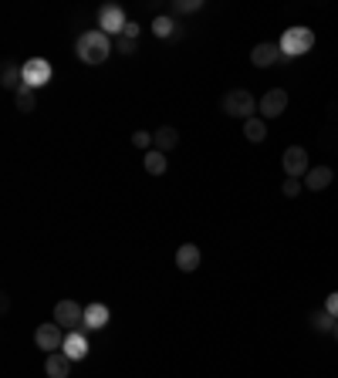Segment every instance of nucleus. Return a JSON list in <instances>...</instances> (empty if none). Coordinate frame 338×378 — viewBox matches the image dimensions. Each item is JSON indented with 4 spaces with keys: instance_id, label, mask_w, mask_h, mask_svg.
Returning <instances> with one entry per match:
<instances>
[{
    "instance_id": "f257e3e1",
    "label": "nucleus",
    "mask_w": 338,
    "mask_h": 378,
    "mask_svg": "<svg viewBox=\"0 0 338 378\" xmlns=\"http://www.w3.org/2000/svg\"><path fill=\"white\" fill-rule=\"evenodd\" d=\"M112 51H115V41H112L102 28H88V30H81V34L75 37V54H78V61H81V64H88V68L105 64Z\"/></svg>"
},
{
    "instance_id": "f03ea898",
    "label": "nucleus",
    "mask_w": 338,
    "mask_h": 378,
    "mask_svg": "<svg viewBox=\"0 0 338 378\" xmlns=\"http://www.w3.org/2000/svg\"><path fill=\"white\" fill-rule=\"evenodd\" d=\"M277 47H281V61L301 58V54H308V51L315 47V30L305 28V24H294V28H288L281 34Z\"/></svg>"
},
{
    "instance_id": "7ed1b4c3",
    "label": "nucleus",
    "mask_w": 338,
    "mask_h": 378,
    "mask_svg": "<svg viewBox=\"0 0 338 378\" xmlns=\"http://www.w3.org/2000/svg\"><path fill=\"white\" fill-rule=\"evenodd\" d=\"M257 102H261V98H254L247 88H233V91L223 95L220 108H223V115H227V119L247 122V119H254V115H257Z\"/></svg>"
},
{
    "instance_id": "20e7f679",
    "label": "nucleus",
    "mask_w": 338,
    "mask_h": 378,
    "mask_svg": "<svg viewBox=\"0 0 338 378\" xmlns=\"http://www.w3.org/2000/svg\"><path fill=\"white\" fill-rule=\"evenodd\" d=\"M125 24H129V17H125L122 4H102L98 7V28L105 30L108 37H122Z\"/></svg>"
},
{
    "instance_id": "39448f33",
    "label": "nucleus",
    "mask_w": 338,
    "mask_h": 378,
    "mask_svg": "<svg viewBox=\"0 0 338 378\" xmlns=\"http://www.w3.org/2000/svg\"><path fill=\"white\" fill-rule=\"evenodd\" d=\"M85 321V304H78L75 297H64L54 304V324H62L64 331H75Z\"/></svg>"
},
{
    "instance_id": "423d86ee",
    "label": "nucleus",
    "mask_w": 338,
    "mask_h": 378,
    "mask_svg": "<svg viewBox=\"0 0 338 378\" xmlns=\"http://www.w3.org/2000/svg\"><path fill=\"white\" fill-rule=\"evenodd\" d=\"M51 78H54V68H51V61L47 58H28L24 61V85L28 88H45L51 85Z\"/></svg>"
},
{
    "instance_id": "0eeeda50",
    "label": "nucleus",
    "mask_w": 338,
    "mask_h": 378,
    "mask_svg": "<svg viewBox=\"0 0 338 378\" xmlns=\"http://www.w3.org/2000/svg\"><path fill=\"white\" fill-rule=\"evenodd\" d=\"M281 166H284V176L288 179H305L308 176V149L305 146H288L284 155H281Z\"/></svg>"
},
{
    "instance_id": "6e6552de",
    "label": "nucleus",
    "mask_w": 338,
    "mask_h": 378,
    "mask_svg": "<svg viewBox=\"0 0 338 378\" xmlns=\"http://www.w3.org/2000/svg\"><path fill=\"white\" fill-rule=\"evenodd\" d=\"M64 328L62 324H54V321H51V324H37V331H34V345H37V348L45 351V355H51V351H62V345H64Z\"/></svg>"
},
{
    "instance_id": "1a4fd4ad",
    "label": "nucleus",
    "mask_w": 338,
    "mask_h": 378,
    "mask_svg": "<svg viewBox=\"0 0 338 378\" xmlns=\"http://www.w3.org/2000/svg\"><path fill=\"white\" fill-rule=\"evenodd\" d=\"M284 108H288V91L284 88H267L264 91V98L257 102V115H261L264 122L281 119V115H284Z\"/></svg>"
},
{
    "instance_id": "9d476101",
    "label": "nucleus",
    "mask_w": 338,
    "mask_h": 378,
    "mask_svg": "<svg viewBox=\"0 0 338 378\" xmlns=\"http://www.w3.org/2000/svg\"><path fill=\"white\" fill-rule=\"evenodd\" d=\"M62 351L71 358V362H85L88 358V351H92V345H88V334H85V328H75V331L64 334V345Z\"/></svg>"
},
{
    "instance_id": "9b49d317",
    "label": "nucleus",
    "mask_w": 338,
    "mask_h": 378,
    "mask_svg": "<svg viewBox=\"0 0 338 378\" xmlns=\"http://www.w3.org/2000/svg\"><path fill=\"white\" fill-rule=\"evenodd\" d=\"M108 318H112L108 304L92 301V304H85V321H81V328H85V331H102L108 324Z\"/></svg>"
},
{
    "instance_id": "f8f14e48",
    "label": "nucleus",
    "mask_w": 338,
    "mask_h": 378,
    "mask_svg": "<svg viewBox=\"0 0 338 378\" xmlns=\"http://www.w3.org/2000/svg\"><path fill=\"white\" fill-rule=\"evenodd\" d=\"M153 34L159 41H180L183 37V28L176 24V17L173 14H156L153 17Z\"/></svg>"
},
{
    "instance_id": "ddd939ff",
    "label": "nucleus",
    "mask_w": 338,
    "mask_h": 378,
    "mask_svg": "<svg viewBox=\"0 0 338 378\" xmlns=\"http://www.w3.org/2000/svg\"><path fill=\"white\" fill-rule=\"evenodd\" d=\"M301 182H305V189H311V193H322V189H328V186L335 182V169L332 166H311Z\"/></svg>"
},
{
    "instance_id": "4468645a",
    "label": "nucleus",
    "mask_w": 338,
    "mask_h": 378,
    "mask_svg": "<svg viewBox=\"0 0 338 378\" xmlns=\"http://www.w3.org/2000/svg\"><path fill=\"white\" fill-rule=\"evenodd\" d=\"M277 61H281V47L271 45V41H261V45H254V51H250V64H254V68H271Z\"/></svg>"
},
{
    "instance_id": "2eb2a0df",
    "label": "nucleus",
    "mask_w": 338,
    "mask_h": 378,
    "mask_svg": "<svg viewBox=\"0 0 338 378\" xmlns=\"http://www.w3.org/2000/svg\"><path fill=\"white\" fill-rule=\"evenodd\" d=\"M71 365L75 362H71L64 351H51V355L45 358V375L47 378H68L71 375Z\"/></svg>"
},
{
    "instance_id": "dca6fc26",
    "label": "nucleus",
    "mask_w": 338,
    "mask_h": 378,
    "mask_svg": "<svg viewBox=\"0 0 338 378\" xmlns=\"http://www.w3.org/2000/svg\"><path fill=\"white\" fill-rule=\"evenodd\" d=\"M200 260H203V254H200L197 243H183V247L176 250V267H180L183 273H193L197 267H200Z\"/></svg>"
},
{
    "instance_id": "f3484780",
    "label": "nucleus",
    "mask_w": 338,
    "mask_h": 378,
    "mask_svg": "<svg viewBox=\"0 0 338 378\" xmlns=\"http://www.w3.org/2000/svg\"><path fill=\"white\" fill-rule=\"evenodd\" d=\"M0 85L7 91H17L24 85V64H17V61H4V68H0Z\"/></svg>"
},
{
    "instance_id": "a211bd4d",
    "label": "nucleus",
    "mask_w": 338,
    "mask_h": 378,
    "mask_svg": "<svg viewBox=\"0 0 338 378\" xmlns=\"http://www.w3.org/2000/svg\"><path fill=\"white\" fill-rule=\"evenodd\" d=\"M180 146V132L173 129V125H159L153 132V149H159V152H173Z\"/></svg>"
},
{
    "instance_id": "6ab92c4d",
    "label": "nucleus",
    "mask_w": 338,
    "mask_h": 378,
    "mask_svg": "<svg viewBox=\"0 0 338 378\" xmlns=\"http://www.w3.org/2000/svg\"><path fill=\"white\" fill-rule=\"evenodd\" d=\"M14 105L21 115H31L34 108H37V91L28 88V85H21V88L14 91Z\"/></svg>"
},
{
    "instance_id": "aec40b11",
    "label": "nucleus",
    "mask_w": 338,
    "mask_h": 378,
    "mask_svg": "<svg viewBox=\"0 0 338 378\" xmlns=\"http://www.w3.org/2000/svg\"><path fill=\"white\" fill-rule=\"evenodd\" d=\"M244 138L247 142H254V146H261L264 138H267V122L261 115H254V119L244 122Z\"/></svg>"
},
{
    "instance_id": "412c9836",
    "label": "nucleus",
    "mask_w": 338,
    "mask_h": 378,
    "mask_svg": "<svg viewBox=\"0 0 338 378\" xmlns=\"http://www.w3.org/2000/svg\"><path fill=\"white\" fill-rule=\"evenodd\" d=\"M142 166H146V172L149 176H163L169 169V163H166V152H159V149H149L146 155H142Z\"/></svg>"
},
{
    "instance_id": "4be33fe9",
    "label": "nucleus",
    "mask_w": 338,
    "mask_h": 378,
    "mask_svg": "<svg viewBox=\"0 0 338 378\" xmlns=\"http://www.w3.org/2000/svg\"><path fill=\"white\" fill-rule=\"evenodd\" d=\"M308 321H311V328H315V331H322V334L335 331V318H332L325 307H322V311H311V314H308Z\"/></svg>"
},
{
    "instance_id": "5701e85b",
    "label": "nucleus",
    "mask_w": 338,
    "mask_h": 378,
    "mask_svg": "<svg viewBox=\"0 0 338 378\" xmlns=\"http://www.w3.org/2000/svg\"><path fill=\"white\" fill-rule=\"evenodd\" d=\"M169 11H173V17L176 14H200L203 11V0H173V4H169Z\"/></svg>"
},
{
    "instance_id": "b1692460",
    "label": "nucleus",
    "mask_w": 338,
    "mask_h": 378,
    "mask_svg": "<svg viewBox=\"0 0 338 378\" xmlns=\"http://www.w3.org/2000/svg\"><path fill=\"white\" fill-rule=\"evenodd\" d=\"M132 146H136V149H142V152H149V149H153V132L136 129V132H132Z\"/></svg>"
},
{
    "instance_id": "393cba45",
    "label": "nucleus",
    "mask_w": 338,
    "mask_h": 378,
    "mask_svg": "<svg viewBox=\"0 0 338 378\" xmlns=\"http://www.w3.org/2000/svg\"><path fill=\"white\" fill-rule=\"evenodd\" d=\"M115 51L125 54V58H132V54L139 51V41H132V37H115Z\"/></svg>"
},
{
    "instance_id": "a878e982",
    "label": "nucleus",
    "mask_w": 338,
    "mask_h": 378,
    "mask_svg": "<svg viewBox=\"0 0 338 378\" xmlns=\"http://www.w3.org/2000/svg\"><path fill=\"white\" fill-rule=\"evenodd\" d=\"M301 189H305V182H301V179H284V186H281V193H284L288 199H294Z\"/></svg>"
},
{
    "instance_id": "bb28decb",
    "label": "nucleus",
    "mask_w": 338,
    "mask_h": 378,
    "mask_svg": "<svg viewBox=\"0 0 338 378\" xmlns=\"http://www.w3.org/2000/svg\"><path fill=\"white\" fill-rule=\"evenodd\" d=\"M325 311H328V314L338 321V290H332V294L325 297Z\"/></svg>"
},
{
    "instance_id": "cd10ccee",
    "label": "nucleus",
    "mask_w": 338,
    "mask_h": 378,
    "mask_svg": "<svg viewBox=\"0 0 338 378\" xmlns=\"http://www.w3.org/2000/svg\"><path fill=\"white\" fill-rule=\"evenodd\" d=\"M139 30H142V28H139L136 20H129V24H125V30H122V37H132V41H139Z\"/></svg>"
},
{
    "instance_id": "c85d7f7f",
    "label": "nucleus",
    "mask_w": 338,
    "mask_h": 378,
    "mask_svg": "<svg viewBox=\"0 0 338 378\" xmlns=\"http://www.w3.org/2000/svg\"><path fill=\"white\" fill-rule=\"evenodd\" d=\"M332 338H335V341H338V321H335V331H332Z\"/></svg>"
}]
</instances>
